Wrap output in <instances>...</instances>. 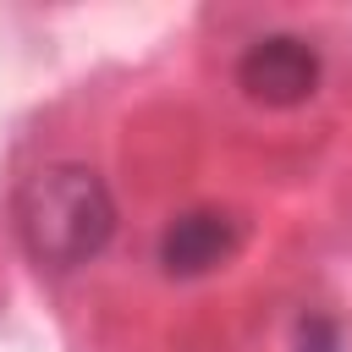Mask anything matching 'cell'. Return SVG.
<instances>
[{
	"instance_id": "2",
	"label": "cell",
	"mask_w": 352,
	"mask_h": 352,
	"mask_svg": "<svg viewBox=\"0 0 352 352\" xmlns=\"http://www.w3.org/2000/svg\"><path fill=\"white\" fill-rule=\"evenodd\" d=\"M236 77L258 104H302L319 82V55L297 33H270L248 44V55L236 60Z\"/></svg>"
},
{
	"instance_id": "1",
	"label": "cell",
	"mask_w": 352,
	"mask_h": 352,
	"mask_svg": "<svg viewBox=\"0 0 352 352\" xmlns=\"http://www.w3.org/2000/svg\"><path fill=\"white\" fill-rule=\"evenodd\" d=\"M116 231V198L88 165H50L16 192V236L33 264L72 270L88 264Z\"/></svg>"
},
{
	"instance_id": "3",
	"label": "cell",
	"mask_w": 352,
	"mask_h": 352,
	"mask_svg": "<svg viewBox=\"0 0 352 352\" xmlns=\"http://www.w3.org/2000/svg\"><path fill=\"white\" fill-rule=\"evenodd\" d=\"M236 242H242V231H236L231 214H220V209H187V214H176L165 226L160 264H165V275H209L214 264H226L236 253Z\"/></svg>"
}]
</instances>
